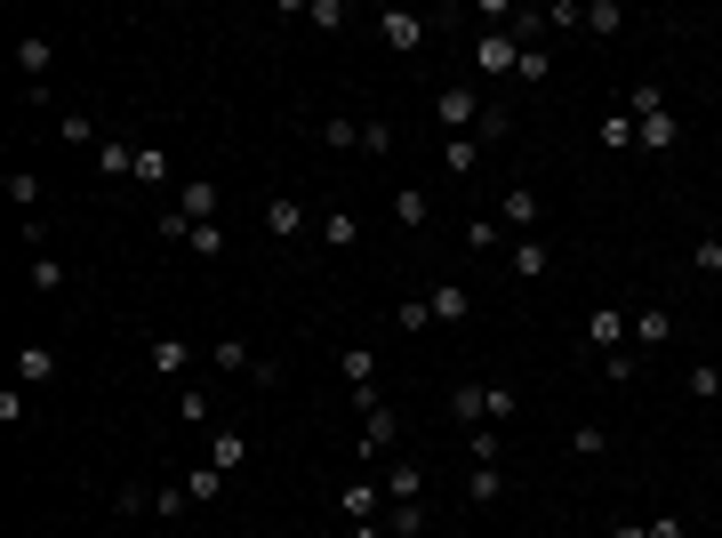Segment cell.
<instances>
[{"label": "cell", "mask_w": 722, "mask_h": 538, "mask_svg": "<svg viewBox=\"0 0 722 538\" xmlns=\"http://www.w3.org/2000/svg\"><path fill=\"white\" fill-rule=\"evenodd\" d=\"M17 73H24L32 105H49V73H57V41H49V32H24V41H17Z\"/></svg>", "instance_id": "6da1fadb"}, {"label": "cell", "mask_w": 722, "mask_h": 538, "mask_svg": "<svg viewBox=\"0 0 722 538\" xmlns=\"http://www.w3.org/2000/svg\"><path fill=\"white\" fill-rule=\"evenodd\" d=\"M474 64H481V73H513V64H522V32H513V24H498V32H481V41H474Z\"/></svg>", "instance_id": "7a4b0ae2"}, {"label": "cell", "mask_w": 722, "mask_h": 538, "mask_svg": "<svg viewBox=\"0 0 722 538\" xmlns=\"http://www.w3.org/2000/svg\"><path fill=\"white\" fill-rule=\"evenodd\" d=\"M434 121H441V138H466V129L481 121V89H441L434 97Z\"/></svg>", "instance_id": "3957f363"}, {"label": "cell", "mask_w": 722, "mask_h": 538, "mask_svg": "<svg viewBox=\"0 0 722 538\" xmlns=\"http://www.w3.org/2000/svg\"><path fill=\"white\" fill-rule=\"evenodd\" d=\"M377 41H386L394 57L426 49V17H409V9H386V17H377Z\"/></svg>", "instance_id": "277c9868"}, {"label": "cell", "mask_w": 722, "mask_h": 538, "mask_svg": "<svg viewBox=\"0 0 722 538\" xmlns=\"http://www.w3.org/2000/svg\"><path fill=\"white\" fill-rule=\"evenodd\" d=\"M169 210H177L185 225H217V185H210V177H185V185H177V201H169Z\"/></svg>", "instance_id": "5b68a950"}, {"label": "cell", "mask_w": 722, "mask_h": 538, "mask_svg": "<svg viewBox=\"0 0 722 538\" xmlns=\"http://www.w3.org/2000/svg\"><path fill=\"white\" fill-rule=\"evenodd\" d=\"M506 265H513V282H546V274H555V250H546L538 233H522V242L506 250Z\"/></svg>", "instance_id": "8992f818"}, {"label": "cell", "mask_w": 722, "mask_h": 538, "mask_svg": "<svg viewBox=\"0 0 722 538\" xmlns=\"http://www.w3.org/2000/svg\"><path fill=\"white\" fill-rule=\"evenodd\" d=\"M634 145H642V153H674V145H682V121H674L667 105L642 113V121H634Z\"/></svg>", "instance_id": "52a82bcc"}, {"label": "cell", "mask_w": 722, "mask_h": 538, "mask_svg": "<svg viewBox=\"0 0 722 538\" xmlns=\"http://www.w3.org/2000/svg\"><path fill=\"white\" fill-rule=\"evenodd\" d=\"M538 217H546V210H538V193H530V185H506V193H498V225L538 233Z\"/></svg>", "instance_id": "ba28073f"}, {"label": "cell", "mask_w": 722, "mask_h": 538, "mask_svg": "<svg viewBox=\"0 0 722 538\" xmlns=\"http://www.w3.org/2000/svg\"><path fill=\"white\" fill-rule=\"evenodd\" d=\"M305 225H314V217H305V201H289V193L265 201V233H273V242H289V233H305Z\"/></svg>", "instance_id": "9c48e42d"}, {"label": "cell", "mask_w": 722, "mask_h": 538, "mask_svg": "<svg viewBox=\"0 0 722 538\" xmlns=\"http://www.w3.org/2000/svg\"><path fill=\"white\" fill-rule=\"evenodd\" d=\"M394 434H401V426H394L386 402H377V410H362V458H386V450H394Z\"/></svg>", "instance_id": "30bf717a"}, {"label": "cell", "mask_w": 722, "mask_h": 538, "mask_svg": "<svg viewBox=\"0 0 722 538\" xmlns=\"http://www.w3.org/2000/svg\"><path fill=\"white\" fill-rule=\"evenodd\" d=\"M474 170H481V138H441V177L466 185Z\"/></svg>", "instance_id": "8fae6325"}, {"label": "cell", "mask_w": 722, "mask_h": 538, "mask_svg": "<svg viewBox=\"0 0 722 538\" xmlns=\"http://www.w3.org/2000/svg\"><path fill=\"white\" fill-rule=\"evenodd\" d=\"M587 338L618 354V346H627V338H634V314H618V306H594V322H587Z\"/></svg>", "instance_id": "7c38bea8"}, {"label": "cell", "mask_w": 722, "mask_h": 538, "mask_svg": "<svg viewBox=\"0 0 722 538\" xmlns=\"http://www.w3.org/2000/svg\"><path fill=\"white\" fill-rule=\"evenodd\" d=\"M386 498H394V507H409V498H426V466L394 458V466H386Z\"/></svg>", "instance_id": "4fadbf2b"}, {"label": "cell", "mask_w": 722, "mask_h": 538, "mask_svg": "<svg viewBox=\"0 0 722 538\" xmlns=\"http://www.w3.org/2000/svg\"><path fill=\"white\" fill-rule=\"evenodd\" d=\"M17 378L24 386H57V346H17Z\"/></svg>", "instance_id": "5bb4252c"}, {"label": "cell", "mask_w": 722, "mask_h": 538, "mask_svg": "<svg viewBox=\"0 0 722 538\" xmlns=\"http://www.w3.org/2000/svg\"><path fill=\"white\" fill-rule=\"evenodd\" d=\"M177 426H201V434H217V402L201 394V386H177Z\"/></svg>", "instance_id": "9a60e30c"}, {"label": "cell", "mask_w": 722, "mask_h": 538, "mask_svg": "<svg viewBox=\"0 0 722 538\" xmlns=\"http://www.w3.org/2000/svg\"><path fill=\"white\" fill-rule=\"evenodd\" d=\"M241 458H250V434H241V426H217V434H210V466H217V475H233Z\"/></svg>", "instance_id": "2e32d148"}, {"label": "cell", "mask_w": 722, "mask_h": 538, "mask_svg": "<svg viewBox=\"0 0 722 538\" xmlns=\"http://www.w3.org/2000/svg\"><path fill=\"white\" fill-rule=\"evenodd\" d=\"M377 498H386V483H346V490H337V515H346V522H369Z\"/></svg>", "instance_id": "e0dca14e"}, {"label": "cell", "mask_w": 722, "mask_h": 538, "mask_svg": "<svg viewBox=\"0 0 722 538\" xmlns=\"http://www.w3.org/2000/svg\"><path fill=\"white\" fill-rule=\"evenodd\" d=\"M450 410H458V426H490V386H474V378H466V386L450 394Z\"/></svg>", "instance_id": "ac0fdd59"}, {"label": "cell", "mask_w": 722, "mask_h": 538, "mask_svg": "<svg viewBox=\"0 0 722 538\" xmlns=\"http://www.w3.org/2000/svg\"><path fill=\"white\" fill-rule=\"evenodd\" d=\"M337 378H346V386H377V354L369 346H337Z\"/></svg>", "instance_id": "d6986e66"}, {"label": "cell", "mask_w": 722, "mask_h": 538, "mask_svg": "<svg viewBox=\"0 0 722 538\" xmlns=\"http://www.w3.org/2000/svg\"><path fill=\"white\" fill-rule=\"evenodd\" d=\"M153 369H161V378H185V369H193V346L185 338H153V354H145Z\"/></svg>", "instance_id": "ffe728a7"}, {"label": "cell", "mask_w": 722, "mask_h": 538, "mask_svg": "<svg viewBox=\"0 0 722 538\" xmlns=\"http://www.w3.org/2000/svg\"><path fill=\"white\" fill-rule=\"evenodd\" d=\"M667 338H674V314L667 306H642L634 314V346H667Z\"/></svg>", "instance_id": "44dd1931"}, {"label": "cell", "mask_w": 722, "mask_h": 538, "mask_svg": "<svg viewBox=\"0 0 722 538\" xmlns=\"http://www.w3.org/2000/svg\"><path fill=\"white\" fill-rule=\"evenodd\" d=\"M96 170H105V177H136V145L129 138H105V145H96Z\"/></svg>", "instance_id": "7402d4cb"}, {"label": "cell", "mask_w": 722, "mask_h": 538, "mask_svg": "<svg viewBox=\"0 0 722 538\" xmlns=\"http://www.w3.org/2000/svg\"><path fill=\"white\" fill-rule=\"evenodd\" d=\"M466 498H474V507H498V498H506V475H498V466H474V475H466Z\"/></svg>", "instance_id": "603a6c76"}, {"label": "cell", "mask_w": 722, "mask_h": 538, "mask_svg": "<svg viewBox=\"0 0 722 538\" xmlns=\"http://www.w3.org/2000/svg\"><path fill=\"white\" fill-rule=\"evenodd\" d=\"M426 306H434V322H466V306H474V297H466L458 282H441V290H426Z\"/></svg>", "instance_id": "cb8c5ba5"}, {"label": "cell", "mask_w": 722, "mask_h": 538, "mask_svg": "<svg viewBox=\"0 0 722 538\" xmlns=\"http://www.w3.org/2000/svg\"><path fill=\"white\" fill-rule=\"evenodd\" d=\"M314 233H322L329 250H354V242H362V225H354L346 210H329V217H314Z\"/></svg>", "instance_id": "d4e9b609"}, {"label": "cell", "mask_w": 722, "mask_h": 538, "mask_svg": "<svg viewBox=\"0 0 722 538\" xmlns=\"http://www.w3.org/2000/svg\"><path fill=\"white\" fill-rule=\"evenodd\" d=\"M587 32H594V41H610V32H627V9H618V0H587Z\"/></svg>", "instance_id": "484cf974"}, {"label": "cell", "mask_w": 722, "mask_h": 538, "mask_svg": "<svg viewBox=\"0 0 722 538\" xmlns=\"http://www.w3.org/2000/svg\"><path fill=\"white\" fill-rule=\"evenodd\" d=\"M210 362H217V369H233V378H250V362H257V354H250V338H217V346H210Z\"/></svg>", "instance_id": "4316f807"}, {"label": "cell", "mask_w": 722, "mask_h": 538, "mask_svg": "<svg viewBox=\"0 0 722 538\" xmlns=\"http://www.w3.org/2000/svg\"><path fill=\"white\" fill-rule=\"evenodd\" d=\"M185 490H193V507H210V498H225V475L217 466H185Z\"/></svg>", "instance_id": "83f0119b"}, {"label": "cell", "mask_w": 722, "mask_h": 538, "mask_svg": "<svg viewBox=\"0 0 722 538\" xmlns=\"http://www.w3.org/2000/svg\"><path fill=\"white\" fill-rule=\"evenodd\" d=\"M57 138H64V145H81V153H96V145H105V138H96V121H89V113H64V121H57Z\"/></svg>", "instance_id": "f1b7e54d"}, {"label": "cell", "mask_w": 722, "mask_h": 538, "mask_svg": "<svg viewBox=\"0 0 722 538\" xmlns=\"http://www.w3.org/2000/svg\"><path fill=\"white\" fill-rule=\"evenodd\" d=\"M322 145H329V153H354V145H362V121L329 113V121H322Z\"/></svg>", "instance_id": "f546056e"}, {"label": "cell", "mask_w": 722, "mask_h": 538, "mask_svg": "<svg viewBox=\"0 0 722 538\" xmlns=\"http://www.w3.org/2000/svg\"><path fill=\"white\" fill-rule=\"evenodd\" d=\"M394 217H401V225H426V217H434L426 185H401V193H394Z\"/></svg>", "instance_id": "4dcf8cb0"}, {"label": "cell", "mask_w": 722, "mask_h": 538, "mask_svg": "<svg viewBox=\"0 0 722 538\" xmlns=\"http://www.w3.org/2000/svg\"><path fill=\"white\" fill-rule=\"evenodd\" d=\"M24 282H32V290H41V297H57V290H64V265H57V257L41 250V257H32V265H24Z\"/></svg>", "instance_id": "1f68e13d"}, {"label": "cell", "mask_w": 722, "mask_h": 538, "mask_svg": "<svg viewBox=\"0 0 722 538\" xmlns=\"http://www.w3.org/2000/svg\"><path fill=\"white\" fill-rule=\"evenodd\" d=\"M185 507H193V490H185V483H161V490H153V515H161V522H177Z\"/></svg>", "instance_id": "d6a6232c"}, {"label": "cell", "mask_w": 722, "mask_h": 538, "mask_svg": "<svg viewBox=\"0 0 722 538\" xmlns=\"http://www.w3.org/2000/svg\"><path fill=\"white\" fill-rule=\"evenodd\" d=\"M546 73H555V57H546V49L530 41V49H522V64H513V81H522V89H538Z\"/></svg>", "instance_id": "836d02e7"}, {"label": "cell", "mask_w": 722, "mask_h": 538, "mask_svg": "<svg viewBox=\"0 0 722 538\" xmlns=\"http://www.w3.org/2000/svg\"><path fill=\"white\" fill-rule=\"evenodd\" d=\"M9 201L32 217V210H41V177H32V170H9Z\"/></svg>", "instance_id": "e575fe53"}, {"label": "cell", "mask_w": 722, "mask_h": 538, "mask_svg": "<svg viewBox=\"0 0 722 538\" xmlns=\"http://www.w3.org/2000/svg\"><path fill=\"white\" fill-rule=\"evenodd\" d=\"M682 386H691V402H714L722 394V369L714 362H691V378H682Z\"/></svg>", "instance_id": "d590c367"}, {"label": "cell", "mask_w": 722, "mask_h": 538, "mask_svg": "<svg viewBox=\"0 0 722 538\" xmlns=\"http://www.w3.org/2000/svg\"><path fill=\"white\" fill-rule=\"evenodd\" d=\"M426 329H434V306L426 297H401V338H426Z\"/></svg>", "instance_id": "8d00e7d4"}, {"label": "cell", "mask_w": 722, "mask_h": 538, "mask_svg": "<svg viewBox=\"0 0 722 538\" xmlns=\"http://www.w3.org/2000/svg\"><path fill=\"white\" fill-rule=\"evenodd\" d=\"M466 450L474 466H498V426H466Z\"/></svg>", "instance_id": "74e56055"}, {"label": "cell", "mask_w": 722, "mask_h": 538, "mask_svg": "<svg viewBox=\"0 0 722 538\" xmlns=\"http://www.w3.org/2000/svg\"><path fill=\"white\" fill-rule=\"evenodd\" d=\"M394 538H426V498H409V507H394Z\"/></svg>", "instance_id": "f35d334b"}, {"label": "cell", "mask_w": 722, "mask_h": 538, "mask_svg": "<svg viewBox=\"0 0 722 538\" xmlns=\"http://www.w3.org/2000/svg\"><path fill=\"white\" fill-rule=\"evenodd\" d=\"M602 145L627 153V145H634V113H610V121H602Z\"/></svg>", "instance_id": "ab89813d"}, {"label": "cell", "mask_w": 722, "mask_h": 538, "mask_svg": "<svg viewBox=\"0 0 722 538\" xmlns=\"http://www.w3.org/2000/svg\"><path fill=\"white\" fill-rule=\"evenodd\" d=\"M136 185H169V153H145V145H136Z\"/></svg>", "instance_id": "60d3db41"}, {"label": "cell", "mask_w": 722, "mask_h": 538, "mask_svg": "<svg viewBox=\"0 0 722 538\" xmlns=\"http://www.w3.org/2000/svg\"><path fill=\"white\" fill-rule=\"evenodd\" d=\"M466 242H474V250H498L506 225H498V217H466Z\"/></svg>", "instance_id": "b9f144b4"}, {"label": "cell", "mask_w": 722, "mask_h": 538, "mask_svg": "<svg viewBox=\"0 0 722 538\" xmlns=\"http://www.w3.org/2000/svg\"><path fill=\"white\" fill-rule=\"evenodd\" d=\"M506 138H513V113L490 105V113H481V145H506Z\"/></svg>", "instance_id": "7bdbcfd3"}, {"label": "cell", "mask_w": 722, "mask_h": 538, "mask_svg": "<svg viewBox=\"0 0 722 538\" xmlns=\"http://www.w3.org/2000/svg\"><path fill=\"white\" fill-rule=\"evenodd\" d=\"M699 274H722V233H699V250H691Z\"/></svg>", "instance_id": "ee69618b"}, {"label": "cell", "mask_w": 722, "mask_h": 538, "mask_svg": "<svg viewBox=\"0 0 722 538\" xmlns=\"http://www.w3.org/2000/svg\"><path fill=\"white\" fill-rule=\"evenodd\" d=\"M305 17H314L322 32H337V24H346V0H305Z\"/></svg>", "instance_id": "f6af8a7d"}, {"label": "cell", "mask_w": 722, "mask_h": 538, "mask_svg": "<svg viewBox=\"0 0 722 538\" xmlns=\"http://www.w3.org/2000/svg\"><path fill=\"white\" fill-rule=\"evenodd\" d=\"M570 450H578V458H602V450H610V434H602V426H578V434H570Z\"/></svg>", "instance_id": "bcb514c9"}, {"label": "cell", "mask_w": 722, "mask_h": 538, "mask_svg": "<svg viewBox=\"0 0 722 538\" xmlns=\"http://www.w3.org/2000/svg\"><path fill=\"white\" fill-rule=\"evenodd\" d=\"M193 257H225V225H193Z\"/></svg>", "instance_id": "7dc6e473"}, {"label": "cell", "mask_w": 722, "mask_h": 538, "mask_svg": "<svg viewBox=\"0 0 722 538\" xmlns=\"http://www.w3.org/2000/svg\"><path fill=\"white\" fill-rule=\"evenodd\" d=\"M513 410H522V394H513V386H490V426H506Z\"/></svg>", "instance_id": "c3c4849f"}, {"label": "cell", "mask_w": 722, "mask_h": 538, "mask_svg": "<svg viewBox=\"0 0 722 538\" xmlns=\"http://www.w3.org/2000/svg\"><path fill=\"white\" fill-rule=\"evenodd\" d=\"M362 153H394V129L386 121H362Z\"/></svg>", "instance_id": "681fc988"}, {"label": "cell", "mask_w": 722, "mask_h": 538, "mask_svg": "<svg viewBox=\"0 0 722 538\" xmlns=\"http://www.w3.org/2000/svg\"><path fill=\"white\" fill-rule=\"evenodd\" d=\"M602 369H610V378H618V386H627V378H634V369H642V362H634V346H618V354H602Z\"/></svg>", "instance_id": "f907efd6"}, {"label": "cell", "mask_w": 722, "mask_h": 538, "mask_svg": "<svg viewBox=\"0 0 722 538\" xmlns=\"http://www.w3.org/2000/svg\"><path fill=\"white\" fill-rule=\"evenodd\" d=\"M650 538H691V522H682V515H659V522H650Z\"/></svg>", "instance_id": "816d5d0a"}, {"label": "cell", "mask_w": 722, "mask_h": 538, "mask_svg": "<svg viewBox=\"0 0 722 538\" xmlns=\"http://www.w3.org/2000/svg\"><path fill=\"white\" fill-rule=\"evenodd\" d=\"M346 538H394L386 522H346Z\"/></svg>", "instance_id": "f5cc1de1"}, {"label": "cell", "mask_w": 722, "mask_h": 538, "mask_svg": "<svg viewBox=\"0 0 722 538\" xmlns=\"http://www.w3.org/2000/svg\"><path fill=\"white\" fill-rule=\"evenodd\" d=\"M610 538H650V522H610Z\"/></svg>", "instance_id": "db71d44e"}]
</instances>
